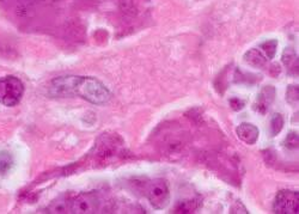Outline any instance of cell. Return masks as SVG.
I'll return each instance as SVG.
<instances>
[{"instance_id":"277c9868","label":"cell","mask_w":299,"mask_h":214,"mask_svg":"<svg viewBox=\"0 0 299 214\" xmlns=\"http://www.w3.org/2000/svg\"><path fill=\"white\" fill-rule=\"evenodd\" d=\"M299 209V193L292 191H281L277 194L273 203L274 213L295 214Z\"/></svg>"},{"instance_id":"4fadbf2b","label":"cell","mask_w":299,"mask_h":214,"mask_svg":"<svg viewBox=\"0 0 299 214\" xmlns=\"http://www.w3.org/2000/svg\"><path fill=\"white\" fill-rule=\"evenodd\" d=\"M197 208V202L195 200H192V201H184L181 202L179 206L175 208V213H193L194 210Z\"/></svg>"},{"instance_id":"8fae6325","label":"cell","mask_w":299,"mask_h":214,"mask_svg":"<svg viewBox=\"0 0 299 214\" xmlns=\"http://www.w3.org/2000/svg\"><path fill=\"white\" fill-rule=\"evenodd\" d=\"M13 165V158L8 151L0 152V175H6L11 170Z\"/></svg>"},{"instance_id":"6da1fadb","label":"cell","mask_w":299,"mask_h":214,"mask_svg":"<svg viewBox=\"0 0 299 214\" xmlns=\"http://www.w3.org/2000/svg\"><path fill=\"white\" fill-rule=\"evenodd\" d=\"M51 94L58 97L79 96L92 104H104L110 99V91L98 79L92 77L66 75L51 83Z\"/></svg>"},{"instance_id":"7a4b0ae2","label":"cell","mask_w":299,"mask_h":214,"mask_svg":"<svg viewBox=\"0 0 299 214\" xmlns=\"http://www.w3.org/2000/svg\"><path fill=\"white\" fill-rule=\"evenodd\" d=\"M24 95V85L18 78H0V104L5 106H15L18 104Z\"/></svg>"},{"instance_id":"ba28073f","label":"cell","mask_w":299,"mask_h":214,"mask_svg":"<svg viewBox=\"0 0 299 214\" xmlns=\"http://www.w3.org/2000/svg\"><path fill=\"white\" fill-rule=\"evenodd\" d=\"M243 59H244L246 64H249L250 66L256 67V68L265 66V64L267 63V58L263 55V53L259 49V48H253V49H249L244 54Z\"/></svg>"},{"instance_id":"52a82bcc","label":"cell","mask_w":299,"mask_h":214,"mask_svg":"<svg viewBox=\"0 0 299 214\" xmlns=\"http://www.w3.org/2000/svg\"><path fill=\"white\" fill-rule=\"evenodd\" d=\"M236 133H237V137L241 139L243 143L246 145H254L259 139L260 130L256 126H254L253 123L243 122L239 125L237 128H236Z\"/></svg>"},{"instance_id":"3957f363","label":"cell","mask_w":299,"mask_h":214,"mask_svg":"<svg viewBox=\"0 0 299 214\" xmlns=\"http://www.w3.org/2000/svg\"><path fill=\"white\" fill-rule=\"evenodd\" d=\"M146 196L156 209H164L170 202L169 184L165 179L156 178L147 184Z\"/></svg>"},{"instance_id":"8992f818","label":"cell","mask_w":299,"mask_h":214,"mask_svg":"<svg viewBox=\"0 0 299 214\" xmlns=\"http://www.w3.org/2000/svg\"><path fill=\"white\" fill-rule=\"evenodd\" d=\"M274 97H276V89L273 86H265L261 92L257 96V99L254 104V109L256 110L257 113L265 114L268 108L272 104L274 101Z\"/></svg>"},{"instance_id":"7c38bea8","label":"cell","mask_w":299,"mask_h":214,"mask_svg":"<svg viewBox=\"0 0 299 214\" xmlns=\"http://www.w3.org/2000/svg\"><path fill=\"white\" fill-rule=\"evenodd\" d=\"M284 127V117L281 114H274L270 119V134L272 137L278 136Z\"/></svg>"},{"instance_id":"30bf717a","label":"cell","mask_w":299,"mask_h":214,"mask_svg":"<svg viewBox=\"0 0 299 214\" xmlns=\"http://www.w3.org/2000/svg\"><path fill=\"white\" fill-rule=\"evenodd\" d=\"M277 48H278L277 40H267L259 46V49L262 51L263 55L267 58V60H272V59L276 57Z\"/></svg>"},{"instance_id":"5bb4252c","label":"cell","mask_w":299,"mask_h":214,"mask_svg":"<svg viewBox=\"0 0 299 214\" xmlns=\"http://www.w3.org/2000/svg\"><path fill=\"white\" fill-rule=\"evenodd\" d=\"M298 85H290L286 91V101L292 105L298 104Z\"/></svg>"},{"instance_id":"9c48e42d","label":"cell","mask_w":299,"mask_h":214,"mask_svg":"<svg viewBox=\"0 0 299 214\" xmlns=\"http://www.w3.org/2000/svg\"><path fill=\"white\" fill-rule=\"evenodd\" d=\"M283 63L288 70H293L294 74H298V58L292 48H286L284 50Z\"/></svg>"},{"instance_id":"5b68a950","label":"cell","mask_w":299,"mask_h":214,"mask_svg":"<svg viewBox=\"0 0 299 214\" xmlns=\"http://www.w3.org/2000/svg\"><path fill=\"white\" fill-rule=\"evenodd\" d=\"M69 213H95L97 201L92 195H81L69 203Z\"/></svg>"},{"instance_id":"9a60e30c","label":"cell","mask_w":299,"mask_h":214,"mask_svg":"<svg viewBox=\"0 0 299 214\" xmlns=\"http://www.w3.org/2000/svg\"><path fill=\"white\" fill-rule=\"evenodd\" d=\"M285 146L287 148H292V150H294V148L298 147V134L295 132H291L288 136L286 137V139H285Z\"/></svg>"}]
</instances>
